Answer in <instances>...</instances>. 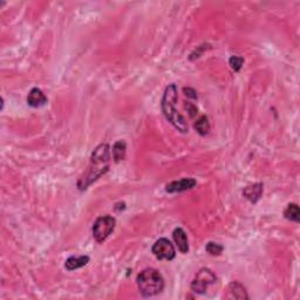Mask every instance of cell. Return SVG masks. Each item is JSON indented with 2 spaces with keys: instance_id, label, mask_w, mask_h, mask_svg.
Instances as JSON below:
<instances>
[{
  "instance_id": "cell-6",
  "label": "cell",
  "mask_w": 300,
  "mask_h": 300,
  "mask_svg": "<svg viewBox=\"0 0 300 300\" xmlns=\"http://www.w3.org/2000/svg\"><path fill=\"white\" fill-rule=\"evenodd\" d=\"M151 252L158 260H173L176 257V250L168 238H160L152 245Z\"/></svg>"
},
{
  "instance_id": "cell-1",
  "label": "cell",
  "mask_w": 300,
  "mask_h": 300,
  "mask_svg": "<svg viewBox=\"0 0 300 300\" xmlns=\"http://www.w3.org/2000/svg\"><path fill=\"white\" fill-rule=\"evenodd\" d=\"M110 166V149L109 145L101 143L93 151L91 162L87 170L77 181V188L80 191L86 190L89 185L97 182L102 175H104Z\"/></svg>"
},
{
  "instance_id": "cell-9",
  "label": "cell",
  "mask_w": 300,
  "mask_h": 300,
  "mask_svg": "<svg viewBox=\"0 0 300 300\" xmlns=\"http://www.w3.org/2000/svg\"><path fill=\"white\" fill-rule=\"evenodd\" d=\"M264 191V185L263 183H254V184L249 185L243 190V196L245 199L250 200L251 203H257L260 200Z\"/></svg>"
},
{
  "instance_id": "cell-2",
  "label": "cell",
  "mask_w": 300,
  "mask_h": 300,
  "mask_svg": "<svg viewBox=\"0 0 300 300\" xmlns=\"http://www.w3.org/2000/svg\"><path fill=\"white\" fill-rule=\"evenodd\" d=\"M176 103H177V87L175 83H172L166 88L163 94V99H162V112H163L164 116L168 121L175 127L177 130L181 131L183 134H187L189 131V127L185 119L183 118L178 112L176 110Z\"/></svg>"
},
{
  "instance_id": "cell-16",
  "label": "cell",
  "mask_w": 300,
  "mask_h": 300,
  "mask_svg": "<svg viewBox=\"0 0 300 300\" xmlns=\"http://www.w3.org/2000/svg\"><path fill=\"white\" fill-rule=\"evenodd\" d=\"M205 251L211 254V256H220V254H222V252L224 251V247L218 244V243L209 242L205 247Z\"/></svg>"
},
{
  "instance_id": "cell-14",
  "label": "cell",
  "mask_w": 300,
  "mask_h": 300,
  "mask_svg": "<svg viewBox=\"0 0 300 300\" xmlns=\"http://www.w3.org/2000/svg\"><path fill=\"white\" fill-rule=\"evenodd\" d=\"M229 291L232 297H235L236 299H249L247 290H245V287L243 286L241 283H238V281L231 283L229 286Z\"/></svg>"
},
{
  "instance_id": "cell-5",
  "label": "cell",
  "mask_w": 300,
  "mask_h": 300,
  "mask_svg": "<svg viewBox=\"0 0 300 300\" xmlns=\"http://www.w3.org/2000/svg\"><path fill=\"white\" fill-rule=\"evenodd\" d=\"M216 280H217V277L214 271L208 268H203L195 275L194 280L190 284V289L197 295H204L206 293L210 285L215 284Z\"/></svg>"
},
{
  "instance_id": "cell-3",
  "label": "cell",
  "mask_w": 300,
  "mask_h": 300,
  "mask_svg": "<svg viewBox=\"0 0 300 300\" xmlns=\"http://www.w3.org/2000/svg\"><path fill=\"white\" fill-rule=\"evenodd\" d=\"M140 293L143 297H154L164 290V279L157 270L146 269L136 278Z\"/></svg>"
},
{
  "instance_id": "cell-18",
  "label": "cell",
  "mask_w": 300,
  "mask_h": 300,
  "mask_svg": "<svg viewBox=\"0 0 300 300\" xmlns=\"http://www.w3.org/2000/svg\"><path fill=\"white\" fill-rule=\"evenodd\" d=\"M184 107H185V109L188 110V113L190 114L191 118H194L195 115H197V112H199V109H197V108L195 107L193 103H190V102H187Z\"/></svg>"
},
{
  "instance_id": "cell-8",
  "label": "cell",
  "mask_w": 300,
  "mask_h": 300,
  "mask_svg": "<svg viewBox=\"0 0 300 300\" xmlns=\"http://www.w3.org/2000/svg\"><path fill=\"white\" fill-rule=\"evenodd\" d=\"M49 102V99L44 94L43 91L39 88H32L31 92L27 95V103L33 108L44 107Z\"/></svg>"
},
{
  "instance_id": "cell-19",
  "label": "cell",
  "mask_w": 300,
  "mask_h": 300,
  "mask_svg": "<svg viewBox=\"0 0 300 300\" xmlns=\"http://www.w3.org/2000/svg\"><path fill=\"white\" fill-rule=\"evenodd\" d=\"M183 93L185 94V97L194 99V100H196V99H197L196 92H195V89H193V88H183Z\"/></svg>"
},
{
  "instance_id": "cell-12",
  "label": "cell",
  "mask_w": 300,
  "mask_h": 300,
  "mask_svg": "<svg viewBox=\"0 0 300 300\" xmlns=\"http://www.w3.org/2000/svg\"><path fill=\"white\" fill-rule=\"evenodd\" d=\"M125 150H127V145L124 140H119L114 143L113 146V158L116 163L124 161L125 157Z\"/></svg>"
},
{
  "instance_id": "cell-7",
  "label": "cell",
  "mask_w": 300,
  "mask_h": 300,
  "mask_svg": "<svg viewBox=\"0 0 300 300\" xmlns=\"http://www.w3.org/2000/svg\"><path fill=\"white\" fill-rule=\"evenodd\" d=\"M197 181L193 177H187V178H182L179 181H173L168 183L166 185V191L169 194L175 193H183V191L191 190L196 187Z\"/></svg>"
},
{
  "instance_id": "cell-4",
  "label": "cell",
  "mask_w": 300,
  "mask_h": 300,
  "mask_svg": "<svg viewBox=\"0 0 300 300\" xmlns=\"http://www.w3.org/2000/svg\"><path fill=\"white\" fill-rule=\"evenodd\" d=\"M116 221L113 216L106 215L99 217L93 224V237L98 243H103L106 239L112 235L115 229Z\"/></svg>"
},
{
  "instance_id": "cell-10",
  "label": "cell",
  "mask_w": 300,
  "mask_h": 300,
  "mask_svg": "<svg viewBox=\"0 0 300 300\" xmlns=\"http://www.w3.org/2000/svg\"><path fill=\"white\" fill-rule=\"evenodd\" d=\"M173 238H174V241H175L178 250L184 254L188 253V251H189L188 236L182 227H176V229L173 231Z\"/></svg>"
},
{
  "instance_id": "cell-11",
  "label": "cell",
  "mask_w": 300,
  "mask_h": 300,
  "mask_svg": "<svg viewBox=\"0 0 300 300\" xmlns=\"http://www.w3.org/2000/svg\"><path fill=\"white\" fill-rule=\"evenodd\" d=\"M89 260H91V258L88 256H72L65 262V268L66 270H68V271H74V270L86 266L87 264L89 263Z\"/></svg>"
},
{
  "instance_id": "cell-15",
  "label": "cell",
  "mask_w": 300,
  "mask_h": 300,
  "mask_svg": "<svg viewBox=\"0 0 300 300\" xmlns=\"http://www.w3.org/2000/svg\"><path fill=\"white\" fill-rule=\"evenodd\" d=\"M194 127L200 135L205 136V135L210 131V125H209L208 118H206L205 115H202L200 119H197L196 122H195Z\"/></svg>"
},
{
  "instance_id": "cell-13",
  "label": "cell",
  "mask_w": 300,
  "mask_h": 300,
  "mask_svg": "<svg viewBox=\"0 0 300 300\" xmlns=\"http://www.w3.org/2000/svg\"><path fill=\"white\" fill-rule=\"evenodd\" d=\"M284 217L291 222H296L299 223L300 221V210L298 204H289L287 208L284 210Z\"/></svg>"
},
{
  "instance_id": "cell-17",
  "label": "cell",
  "mask_w": 300,
  "mask_h": 300,
  "mask_svg": "<svg viewBox=\"0 0 300 300\" xmlns=\"http://www.w3.org/2000/svg\"><path fill=\"white\" fill-rule=\"evenodd\" d=\"M243 64H244V59H243L242 56H239V55L230 56L229 65H230V67L232 68V70L235 71V72L241 71Z\"/></svg>"
}]
</instances>
